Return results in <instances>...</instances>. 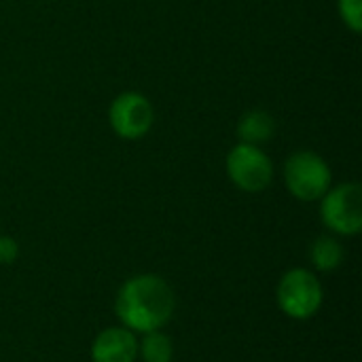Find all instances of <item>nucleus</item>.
Instances as JSON below:
<instances>
[{
  "label": "nucleus",
  "instance_id": "f257e3e1",
  "mask_svg": "<svg viewBox=\"0 0 362 362\" xmlns=\"http://www.w3.org/2000/svg\"><path fill=\"white\" fill-rule=\"evenodd\" d=\"M176 299L172 288L153 274L127 280L117 295V316L125 329L151 333L172 318Z\"/></svg>",
  "mask_w": 362,
  "mask_h": 362
},
{
  "label": "nucleus",
  "instance_id": "f03ea898",
  "mask_svg": "<svg viewBox=\"0 0 362 362\" xmlns=\"http://www.w3.org/2000/svg\"><path fill=\"white\" fill-rule=\"evenodd\" d=\"M284 180L291 195L301 202H316L331 187V170L320 155L299 151L288 157L284 165Z\"/></svg>",
  "mask_w": 362,
  "mask_h": 362
},
{
  "label": "nucleus",
  "instance_id": "7ed1b4c3",
  "mask_svg": "<svg viewBox=\"0 0 362 362\" xmlns=\"http://www.w3.org/2000/svg\"><path fill=\"white\" fill-rule=\"evenodd\" d=\"M322 223L341 235H356L362 229V189L358 182H346L329 189L322 197Z\"/></svg>",
  "mask_w": 362,
  "mask_h": 362
},
{
  "label": "nucleus",
  "instance_id": "20e7f679",
  "mask_svg": "<svg viewBox=\"0 0 362 362\" xmlns=\"http://www.w3.org/2000/svg\"><path fill=\"white\" fill-rule=\"evenodd\" d=\"M278 305L291 318H312L322 305V286L312 272L291 269L278 284Z\"/></svg>",
  "mask_w": 362,
  "mask_h": 362
},
{
  "label": "nucleus",
  "instance_id": "39448f33",
  "mask_svg": "<svg viewBox=\"0 0 362 362\" xmlns=\"http://www.w3.org/2000/svg\"><path fill=\"white\" fill-rule=\"evenodd\" d=\"M227 174L238 189L259 193L269 187L274 178V163L261 146L240 142L227 155Z\"/></svg>",
  "mask_w": 362,
  "mask_h": 362
},
{
  "label": "nucleus",
  "instance_id": "423d86ee",
  "mask_svg": "<svg viewBox=\"0 0 362 362\" xmlns=\"http://www.w3.org/2000/svg\"><path fill=\"white\" fill-rule=\"evenodd\" d=\"M153 106L146 95L138 91H125L117 95L108 108V121L115 134L123 140H138L153 127Z\"/></svg>",
  "mask_w": 362,
  "mask_h": 362
},
{
  "label": "nucleus",
  "instance_id": "0eeeda50",
  "mask_svg": "<svg viewBox=\"0 0 362 362\" xmlns=\"http://www.w3.org/2000/svg\"><path fill=\"white\" fill-rule=\"evenodd\" d=\"M136 356H138V341L134 333L127 331L125 327L102 331L91 346L93 362H134Z\"/></svg>",
  "mask_w": 362,
  "mask_h": 362
},
{
  "label": "nucleus",
  "instance_id": "6e6552de",
  "mask_svg": "<svg viewBox=\"0 0 362 362\" xmlns=\"http://www.w3.org/2000/svg\"><path fill=\"white\" fill-rule=\"evenodd\" d=\"M276 132V121L265 110H248L238 121V138L244 144H265Z\"/></svg>",
  "mask_w": 362,
  "mask_h": 362
},
{
  "label": "nucleus",
  "instance_id": "1a4fd4ad",
  "mask_svg": "<svg viewBox=\"0 0 362 362\" xmlns=\"http://www.w3.org/2000/svg\"><path fill=\"white\" fill-rule=\"evenodd\" d=\"M310 257H312V263L316 269L320 272H333L341 265L344 261V250H341V244L329 235H322L318 238L314 244H312V250H310Z\"/></svg>",
  "mask_w": 362,
  "mask_h": 362
},
{
  "label": "nucleus",
  "instance_id": "9d476101",
  "mask_svg": "<svg viewBox=\"0 0 362 362\" xmlns=\"http://www.w3.org/2000/svg\"><path fill=\"white\" fill-rule=\"evenodd\" d=\"M144 362H170L174 356V346L168 335L159 331H151L144 335L142 346H138Z\"/></svg>",
  "mask_w": 362,
  "mask_h": 362
},
{
  "label": "nucleus",
  "instance_id": "9b49d317",
  "mask_svg": "<svg viewBox=\"0 0 362 362\" xmlns=\"http://www.w3.org/2000/svg\"><path fill=\"white\" fill-rule=\"evenodd\" d=\"M337 8L344 23L358 34L362 30V0H337Z\"/></svg>",
  "mask_w": 362,
  "mask_h": 362
},
{
  "label": "nucleus",
  "instance_id": "f8f14e48",
  "mask_svg": "<svg viewBox=\"0 0 362 362\" xmlns=\"http://www.w3.org/2000/svg\"><path fill=\"white\" fill-rule=\"evenodd\" d=\"M19 255V246L13 238H0V263L2 265H11Z\"/></svg>",
  "mask_w": 362,
  "mask_h": 362
}]
</instances>
